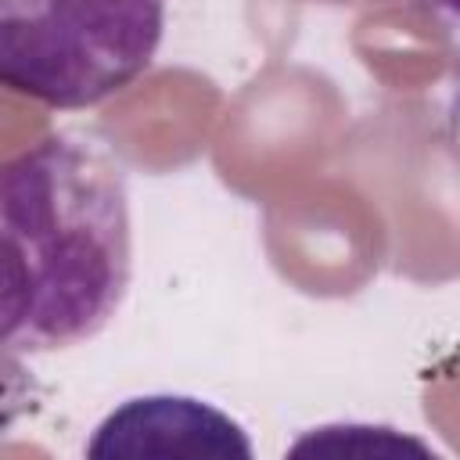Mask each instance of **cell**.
Returning a JSON list of instances; mask_svg holds the SVG:
<instances>
[{"label":"cell","mask_w":460,"mask_h":460,"mask_svg":"<svg viewBox=\"0 0 460 460\" xmlns=\"http://www.w3.org/2000/svg\"><path fill=\"white\" fill-rule=\"evenodd\" d=\"M0 341L11 356L61 352L97 338L133 277L129 183L86 133H50L4 162Z\"/></svg>","instance_id":"obj_1"},{"label":"cell","mask_w":460,"mask_h":460,"mask_svg":"<svg viewBox=\"0 0 460 460\" xmlns=\"http://www.w3.org/2000/svg\"><path fill=\"white\" fill-rule=\"evenodd\" d=\"M165 36V0H0V79L58 111L133 86Z\"/></svg>","instance_id":"obj_2"},{"label":"cell","mask_w":460,"mask_h":460,"mask_svg":"<svg viewBox=\"0 0 460 460\" xmlns=\"http://www.w3.org/2000/svg\"><path fill=\"white\" fill-rule=\"evenodd\" d=\"M86 456H219L252 460L237 420L190 395H137L115 406L90 435Z\"/></svg>","instance_id":"obj_3"},{"label":"cell","mask_w":460,"mask_h":460,"mask_svg":"<svg viewBox=\"0 0 460 460\" xmlns=\"http://www.w3.org/2000/svg\"><path fill=\"white\" fill-rule=\"evenodd\" d=\"M446 133L453 151L460 155V54L453 61V75H449V101H446Z\"/></svg>","instance_id":"obj_4"},{"label":"cell","mask_w":460,"mask_h":460,"mask_svg":"<svg viewBox=\"0 0 460 460\" xmlns=\"http://www.w3.org/2000/svg\"><path fill=\"white\" fill-rule=\"evenodd\" d=\"M438 11H446V14H453V18H460V0H431Z\"/></svg>","instance_id":"obj_5"}]
</instances>
